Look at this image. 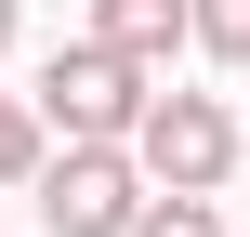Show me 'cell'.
I'll use <instances>...</instances> for the list:
<instances>
[{"label":"cell","instance_id":"cell-6","mask_svg":"<svg viewBox=\"0 0 250 237\" xmlns=\"http://www.w3.org/2000/svg\"><path fill=\"white\" fill-rule=\"evenodd\" d=\"M185 40L224 53V66H250V0H185Z\"/></svg>","mask_w":250,"mask_h":237},{"label":"cell","instance_id":"cell-3","mask_svg":"<svg viewBox=\"0 0 250 237\" xmlns=\"http://www.w3.org/2000/svg\"><path fill=\"white\" fill-rule=\"evenodd\" d=\"M40 237H119L132 211H145V172H132V145H40Z\"/></svg>","mask_w":250,"mask_h":237},{"label":"cell","instance_id":"cell-5","mask_svg":"<svg viewBox=\"0 0 250 237\" xmlns=\"http://www.w3.org/2000/svg\"><path fill=\"white\" fill-rule=\"evenodd\" d=\"M119 237H224V211H211V198H185V185H158V198H145Z\"/></svg>","mask_w":250,"mask_h":237},{"label":"cell","instance_id":"cell-7","mask_svg":"<svg viewBox=\"0 0 250 237\" xmlns=\"http://www.w3.org/2000/svg\"><path fill=\"white\" fill-rule=\"evenodd\" d=\"M40 145H53V132H40V106H26V92H0V185H26V172H40Z\"/></svg>","mask_w":250,"mask_h":237},{"label":"cell","instance_id":"cell-4","mask_svg":"<svg viewBox=\"0 0 250 237\" xmlns=\"http://www.w3.org/2000/svg\"><path fill=\"white\" fill-rule=\"evenodd\" d=\"M92 40H105V53H132V66L158 79V66L185 53V0H92Z\"/></svg>","mask_w":250,"mask_h":237},{"label":"cell","instance_id":"cell-8","mask_svg":"<svg viewBox=\"0 0 250 237\" xmlns=\"http://www.w3.org/2000/svg\"><path fill=\"white\" fill-rule=\"evenodd\" d=\"M13 26H26V0H0V53H13Z\"/></svg>","mask_w":250,"mask_h":237},{"label":"cell","instance_id":"cell-2","mask_svg":"<svg viewBox=\"0 0 250 237\" xmlns=\"http://www.w3.org/2000/svg\"><path fill=\"white\" fill-rule=\"evenodd\" d=\"M119 145H132V172H145V185H185V198H211V185L237 172V119H224L211 92H145Z\"/></svg>","mask_w":250,"mask_h":237},{"label":"cell","instance_id":"cell-1","mask_svg":"<svg viewBox=\"0 0 250 237\" xmlns=\"http://www.w3.org/2000/svg\"><path fill=\"white\" fill-rule=\"evenodd\" d=\"M158 79L132 66V53H105V40H53V66H40V132H66V145H119L132 132V106H145Z\"/></svg>","mask_w":250,"mask_h":237}]
</instances>
